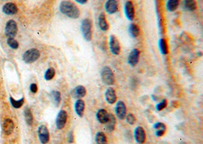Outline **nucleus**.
Instances as JSON below:
<instances>
[{
    "label": "nucleus",
    "instance_id": "f257e3e1",
    "mask_svg": "<svg viewBox=\"0 0 203 144\" xmlns=\"http://www.w3.org/2000/svg\"><path fill=\"white\" fill-rule=\"evenodd\" d=\"M60 10L62 14L72 19H77L80 16V10L71 1H62L60 3Z\"/></svg>",
    "mask_w": 203,
    "mask_h": 144
},
{
    "label": "nucleus",
    "instance_id": "f03ea898",
    "mask_svg": "<svg viewBox=\"0 0 203 144\" xmlns=\"http://www.w3.org/2000/svg\"><path fill=\"white\" fill-rule=\"evenodd\" d=\"M100 76H101L102 81H103L106 85L111 86L114 84L115 83V77L114 72L112 69L108 66H105L102 68L101 72H100Z\"/></svg>",
    "mask_w": 203,
    "mask_h": 144
},
{
    "label": "nucleus",
    "instance_id": "7ed1b4c3",
    "mask_svg": "<svg viewBox=\"0 0 203 144\" xmlns=\"http://www.w3.org/2000/svg\"><path fill=\"white\" fill-rule=\"evenodd\" d=\"M81 30L84 39L91 41L92 39V22L88 18L84 19L81 25Z\"/></svg>",
    "mask_w": 203,
    "mask_h": 144
},
{
    "label": "nucleus",
    "instance_id": "20e7f679",
    "mask_svg": "<svg viewBox=\"0 0 203 144\" xmlns=\"http://www.w3.org/2000/svg\"><path fill=\"white\" fill-rule=\"evenodd\" d=\"M40 56V53L37 49H30L23 54L22 59L26 64L35 62Z\"/></svg>",
    "mask_w": 203,
    "mask_h": 144
},
{
    "label": "nucleus",
    "instance_id": "39448f33",
    "mask_svg": "<svg viewBox=\"0 0 203 144\" xmlns=\"http://www.w3.org/2000/svg\"><path fill=\"white\" fill-rule=\"evenodd\" d=\"M5 31L7 37L14 38L18 32L17 23L14 20H9L5 25Z\"/></svg>",
    "mask_w": 203,
    "mask_h": 144
},
{
    "label": "nucleus",
    "instance_id": "423d86ee",
    "mask_svg": "<svg viewBox=\"0 0 203 144\" xmlns=\"http://www.w3.org/2000/svg\"><path fill=\"white\" fill-rule=\"evenodd\" d=\"M68 114L65 110H60L57 115L56 119V125L59 130H62L66 126L67 122Z\"/></svg>",
    "mask_w": 203,
    "mask_h": 144
},
{
    "label": "nucleus",
    "instance_id": "0eeeda50",
    "mask_svg": "<svg viewBox=\"0 0 203 144\" xmlns=\"http://www.w3.org/2000/svg\"><path fill=\"white\" fill-rule=\"evenodd\" d=\"M39 140L42 144H46L50 140V133L45 125H40L37 130Z\"/></svg>",
    "mask_w": 203,
    "mask_h": 144
},
{
    "label": "nucleus",
    "instance_id": "6e6552de",
    "mask_svg": "<svg viewBox=\"0 0 203 144\" xmlns=\"http://www.w3.org/2000/svg\"><path fill=\"white\" fill-rule=\"evenodd\" d=\"M116 116L120 120H123L126 116V106L123 101H118L115 108Z\"/></svg>",
    "mask_w": 203,
    "mask_h": 144
},
{
    "label": "nucleus",
    "instance_id": "1a4fd4ad",
    "mask_svg": "<svg viewBox=\"0 0 203 144\" xmlns=\"http://www.w3.org/2000/svg\"><path fill=\"white\" fill-rule=\"evenodd\" d=\"M110 49L114 55H117L120 53V45L118 39L114 35H111L110 37Z\"/></svg>",
    "mask_w": 203,
    "mask_h": 144
},
{
    "label": "nucleus",
    "instance_id": "9d476101",
    "mask_svg": "<svg viewBox=\"0 0 203 144\" xmlns=\"http://www.w3.org/2000/svg\"><path fill=\"white\" fill-rule=\"evenodd\" d=\"M134 136L135 140L138 143L143 144L145 143V139H146V134H145V131L143 127H140V126L136 127L134 131Z\"/></svg>",
    "mask_w": 203,
    "mask_h": 144
},
{
    "label": "nucleus",
    "instance_id": "9b49d317",
    "mask_svg": "<svg viewBox=\"0 0 203 144\" xmlns=\"http://www.w3.org/2000/svg\"><path fill=\"white\" fill-rule=\"evenodd\" d=\"M139 55L140 51L138 49H134L129 53L128 56V63L132 67H134V66H136L138 64L139 60Z\"/></svg>",
    "mask_w": 203,
    "mask_h": 144
},
{
    "label": "nucleus",
    "instance_id": "f8f14e48",
    "mask_svg": "<svg viewBox=\"0 0 203 144\" xmlns=\"http://www.w3.org/2000/svg\"><path fill=\"white\" fill-rule=\"evenodd\" d=\"M125 14L129 21H133L135 18V9L133 4L131 1H128L125 4Z\"/></svg>",
    "mask_w": 203,
    "mask_h": 144
},
{
    "label": "nucleus",
    "instance_id": "ddd939ff",
    "mask_svg": "<svg viewBox=\"0 0 203 144\" xmlns=\"http://www.w3.org/2000/svg\"><path fill=\"white\" fill-rule=\"evenodd\" d=\"M105 9L107 13L114 14L118 10V3L116 0H107L105 3Z\"/></svg>",
    "mask_w": 203,
    "mask_h": 144
},
{
    "label": "nucleus",
    "instance_id": "4468645a",
    "mask_svg": "<svg viewBox=\"0 0 203 144\" xmlns=\"http://www.w3.org/2000/svg\"><path fill=\"white\" fill-rule=\"evenodd\" d=\"M14 127H15V125H14L13 121L10 118H7L3 121V130L4 131L5 134L9 135L13 131Z\"/></svg>",
    "mask_w": 203,
    "mask_h": 144
},
{
    "label": "nucleus",
    "instance_id": "2eb2a0df",
    "mask_svg": "<svg viewBox=\"0 0 203 144\" xmlns=\"http://www.w3.org/2000/svg\"><path fill=\"white\" fill-rule=\"evenodd\" d=\"M105 99L106 101L109 104H114L116 102V95L114 89L112 87H109L106 90L105 93Z\"/></svg>",
    "mask_w": 203,
    "mask_h": 144
},
{
    "label": "nucleus",
    "instance_id": "dca6fc26",
    "mask_svg": "<svg viewBox=\"0 0 203 144\" xmlns=\"http://www.w3.org/2000/svg\"><path fill=\"white\" fill-rule=\"evenodd\" d=\"M3 12L8 15H13L18 12V8L14 3H8L4 5L3 8Z\"/></svg>",
    "mask_w": 203,
    "mask_h": 144
},
{
    "label": "nucleus",
    "instance_id": "f3484780",
    "mask_svg": "<svg viewBox=\"0 0 203 144\" xmlns=\"http://www.w3.org/2000/svg\"><path fill=\"white\" fill-rule=\"evenodd\" d=\"M86 95V89L84 86H78L72 91V96L73 98H83Z\"/></svg>",
    "mask_w": 203,
    "mask_h": 144
},
{
    "label": "nucleus",
    "instance_id": "a211bd4d",
    "mask_svg": "<svg viewBox=\"0 0 203 144\" xmlns=\"http://www.w3.org/2000/svg\"><path fill=\"white\" fill-rule=\"evenodd\" d=\"M84 107H85V105H84V102L83 100L78 99V100L75 102V112H76V114L79 117H81V118H82L84 115Z\"/></svg>",
    "mask_w": 203,
    "mask_h": 144
},
{
    "label": "nucleus",
    "instance_id": "6ab92c4d",
    "mask_svg": "<svg viewBox=\"0 0 203 144\" xmlns=\"http://www.w3.org/2000/svg\"><path fill=\"white\" fill-rule=\"evenodd\" d=\"M154 128L155 129V134L157 136H162L165 134L167 130L166 125L161 122H158L154 125Z\"/></svg>",
    "mask_w": 203,
    "mask_h": 144
},
{
    "label": "nucleus",
    "instance_id": "aec40b11",
    "mask_svg": "<svg viewBox=\"0 0 203 144\" xmlns=\"http://www.w3.org/2000/svg\"><path fill=\"white\" fill-rule=\"evenodd\" d=\"M108 115L109 114L105 109H100V110L98 111V112L96 114L97 119H98L100 124H105L107 122V118H108Z\"/></svg>",
    "mask_w": 203,
    "mask_h": 144
},
{
    "label": "nucleus",
    "instance_id": "412c9836",
    "mask_svg": "<svg viewBox=\"0 0 203 144\" xmlns=\"http://www.w3.org/2000/svg\"><path fill=\"white\" fill-rule=\"evenodd\" d=\"M106 127H107V130L109 131H114L115 127H116V118L114 117V115L112 114H109L108 115V118H107V122H106Z\"/></svg>",
    "mask_w": 203,
    "mask_h": 144
},
{
    "label": "nucleus",
    "instance_id": "4be33fe9",
    "mask_svg": "<svg viewBox=\"0 0 203 144\" xmlns=\"http://www.w3.org/2000/svg\"><path fill=\"white\" fill-rule=\"evenodd\" d=\"M98 24H99L100 28L103 31H107L109 29L108 23H107V19H106L105 14L104 13H101L99 15V18H98Z\"/></svg>",
    "mask_w": 203,
    "mask_h": 144
},
{
    "label": "nucleus",
    "instance_id": "5701e85b",
    "mask_svg": "<svg viewBox=\"0 0 203 144\" xmlns=\"http://www.w3.org/2000/svg\"><path fill=\"white\" fill-rule=\"evenodd\" d=\"M183 7L186 10L193 12L196 9V3H195V0H184L183 1Z\"/></svg>",
    "mask_w": 203,
    "mask_h": 144
},
{
    "label": "nucleus",
    "instance_id": "b1692460",
    "mask_svg": "<svg viewBox=\"0 0 203 144\" xmlns=\"http://www.w3.org/2000/svg\"><path fill=\"white\" fill-rule=\"evenodd\" d=\"M24 119H25V121H26L27 125L31 126L34 121V118H33V115H32L31 111H30V109L28 107L25 108L24 111Z\"/></svg>",
    "mask_w": 203,
    "mask_h": 144
},
{
    "label": "nucleus",
    "instance_id": "393cba45",
    "mask_svg": "<svg viewBox=\"0 0 203 144\" xmlns=\"http://www.w3.org/2000/svg\"><path fill=\"white\" fill-rule=\"evenodd\" d=\"M129 33L130 34V36L133 38H136L139 37L140 30L139 28L135 24H131L129 27Z\"/></svg>",
    "mask_w": 203,
    "mask_h": 144
},
{
    "label": "nucleus",
    "instance_id": "a878e982",
    "mask_svg": "<svg viewBox=\"0 0 203 144\" xmlns=\"http://www.w3.org/2000/svg\"><path fill=\"white\" fill-rule=\"evenodd\" d=\"M158 46H159V49H160V51H161V53H162L163 55H168V43H167L166 39H163V38L160 39Z\"/></svg>",
    "mask_w": 203,
    "mask_h": 144
},
{
    "label": "nucleus",
    "instance_id": "bb28decb",
    "mask_svg": "<svg viewBox=\"0 0 203 144\" xmlns=\"http://www.w3.org/2000/svg\"><path fill=\"white\" fill-rule=\"evenodd\" d=\"M179 5V0H168L167 3L166 8L169 12H174L177 10Z\"/></svg>",
    "mask_w": 203,
    "mask_h": 144
},
{
    "label": "nucleus",
    "instance_id": "cd10ccee",
    "mask_svg": "<svg viewBox=\"0 0 203 144\" xmlns=\"http://www.w3.org/2000/svg\"><path fill=\"white\" fill-rule=\"evenodd\" d=\"M95 140H96L97 144H107V140L106 135L103 132L97 133L96 136H95Z\"/></svg>",
    "mask_w": 203,
    "mask_h": 144
},
{
    "label": "nucleus",
    "instance_id": "c85d7f7f",
    "mask_svg": "<svg viewBox=\"0 0 203 144\" xmlns=\"http://www.w3.org/2000/svg\"><path fill=\"white\" fill-rule=\"evenodd\" d=\"M9 100H10L11 104H12V107H14L15 109H20L24 102V97H22V98H21L20 100H15V99L12 98V97L11 96L9 98Z\"/></svg>",
    "mask_w": 203,
    "mask_h": 144
},
{
    "label": "nucleus",
    "instance_id": "c756f323",
    "mask_svg": "<svg viewBox=\"0 0 203 144\" xmlns=\"http://www.w3.org/2000/svg\"><path fill=\"white\" fill-rule=\"evenodd\" d=\"M56 71L53 68H49L45 72L44 78L46 80H51L55 77Z\"/></svg>",
    "mask_w": 203,
    "mask_h": 144
},
{
    "label": "nucleus",
    "instance_id": "7c9ffc66",
    "mask_svg": "<svg viewBox=\"0 0 203 144\" xmlns=\"http://www.w3.org/2000/svg\"><path fill=\"white\" fill-rule=\"evenodd\" d=\"M51 96L56 105L58 106L61 102V93L59 91L54 90L51 93Z\"/></svg>",
    "mask_w": 203,
    "mask_h": 144
},
{
    "label": "nucleus",
    "instance_id": "2f4dec72",
    "mask_svg": "<svg viewBox=\"0 0 203 144\" xmlns=\"http://www.w3.org/2000/svg\"><path fill=\"white\" fill-rule=\"evenodd\" d=\"M7 43L9 46V47L13 49H17L19 46L18 41L14 38H12V37H8V40H7Z\"/></svg>",
    "mask_w": 203,
    "mask_h": 144
},
{
    "label": "nucleus",
    "instance_id": "473e14b6",
    "mask_svg": "<svg viewBox=\"0 0 203 144\" xmlns=\"http://www.w3.org/2000/svg\"><path fill=\"white\" fill-rule=\"evenodd\" d=\"M167 105H168V100H167L166 99H163L161 102H159L158 104H157V105H156V109H157L158 111L163 110V109L166 108Z\"/></svg>",
    "mask_w": 203,
    "mask_h": 144
},
{
    "label": "nucleus",
    "instance_id": "72a5a7b5",
    "mask_svg": "<svg viewBox=\"0 0 203 144\" xmlns=\"http://www.w3.org/2000/svg\"><path fill=\"white\" fill-rule=\"evenodd\" d=\"M126 121H127V123L129 124L130 125H133L136 121V117L134 116L133 114H132V113H129V114L126 116Z\"/></svg>",
    "mask_w": 203,
    "mask_h": 144
},
{
    "label": "nucleus",
    "instance_id": "f704fd0d",
    "mask_svg": "<svg viewBox=\"0 0 203 144\" xmlns=\"http://www.w3.org/2000/svg\"><path fill=\"white\" fill-rule=\"evenodd\" d=\"M30 90L31 93H37V90H38V87H37V85L35 83H33V84H31L30 85Z\"/></svg>",
    "mask_w": 203,
    "mask_h": 144
},
{
    "label": "nucleus",
    "instance_id": "c9c22d12",
    "mask_svg": "<svg viewBox=\"0 0 203 144\" xmlns=\"http://www.w3.org/2000/svg\"><path fill=\"white\" fill-rule=\"evenodd\" d=\"M68 142L69 143H72L74 142V134H73L72 131H70L69 134V136H68Z\"/></svg>",
    "mask_w": 203,
    "mask_h": 144
},
{
    "label": "nucleus",
    "instance_id": "e433bc0d",
    "mask_svg": "<svg viewBox=\"0 0 203 144\" xmlns=\"http://www.w3.org/2000/svg\"><path fill=\"white\" fill-rule=\"evenodd\" d=\"M75 1H76L78 3H79V4H82V5L86 4V3H88V0H75Z\"/></svg>",
    "mask_w": 203,
    "mask_h": 144
}]
</instances>
